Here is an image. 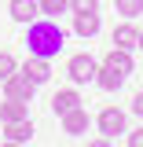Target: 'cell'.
I'll list each match as a JSON object with an SVG mask.
<instances>
[{
	"instance_id": "52a82bcc",
	"label": "cell",
	"mask_w": 143,
	"mask_h": 147,
	"mask_svg": "<svg viewBox=\"0 0 143 147\" xmlns=\"http://www.w3.org/2000/svg\"><path fill=\"white\" fill-rule=\"evenodd\" d=\"M4 140L11 144H30L33 140V121L22 118V121H4Z\"/></svg>"
},
{
	"instance_id": "5bb4252c",
	"label": "cell",
	"mask_w": 143,
	"mask_h": 147,
	"mask_svg": "<svg viewBox=\"0 0 143 147\" xmlns=\"http://www.w3.org/2000/svg\"><path fill=\"white\" fill-rule=\"evenodd\" d=\"M73 33H77V37H95V33H99V11L73 15Z\"/></svg>"
},
{
	"instance_id": "7a4b0ae2",
	"label": "cell",
	"mask_w": 143,
	"mask_h": 147,
	"mask_svg": "<svg viewBox=\"0 0 143 147\" xmlns=\"http://www.w3.org/2000/svg\"><path fill=\"white\" fill-rule=\"evenodd\" d=\"M95 70H99V63L92 59V55H70V63H66V77H70L73 85H92L95 81Z\"/></svg>"
},
{
	"instance_id": "9a60e30c",
	"label": "cell",
	"mask_w": 143,
	"mask_h": 147,
	"mask_svg": "<svg viewBox=\"0 0 143 147\" xmlns=\"http://www.w3.org/2000/svg\"><path fill=\"white\" fill-rule=\"evenodd\" d=\"M114 7H117V15H121V18L143 15V0H114Z\"/></svg>"
},
{
	"instance_id": "6da1fadb",
	"label": "cell",
	"mask_w": 143,
	"mask_h": 147,
	"mask_svg": "<svg viewBox=\"0 0 143 147\" xmlns=\"http://www.w3.org/2000/svg\"><path fill=\"white\" fill-rule=\"evenodd\" d=\"M26 52L37 55V59H48L52 63L55 55L62 52V44H66V33H62V26L59 22H52V18H37V22H30L26 26Z\"/></svg>"
},
{
	"instance_id": "9c48e42d",
	"label": "cell",
	"mask_w": 143,
	"mask_h": 147,
	"mask_svg": "<svg viewBox=\"0 0 143 147\" xmlns=\"http://www.w3.org/2000/svg\"><path fill=\"white\" fill-rule=\"evenodd\" d=\"M103 66H110V70H117V74H121V77H128L136 63H132V52H125V48H110L107 59H103Z\"/></svg>"
},
{
	"instance_id": "ba28073f",
	"label": "cell",
	"mask_w": 143,
	"mask_h": 147,
	"mask_svg": "<svg viewBox=\"0 0 143 147\" xmlns=\"http://www.w3.org/2000/svg\"><path fill=\"white\" fill-rule=\"evenodd\" d=\"M62 132H66V136L88 132V110H85V107H73L70 114H62Z\"/></svg>"
},
{
	"instance_id": "2e32d148",
	"label": "cell",
	"mask_w": 143,
	"mask_h": 147,
	"mask_svg": "<svg viewBox=\"0 0 143 147\" xmlns=\"http://www.w3.org/2000/svg\"><path fill=\"white\" fill-rule=\"evenodd\" d=\"M15 70H18V59H15L11 52H0V85H4Z\"/></svg>"
},
{
	"instance_id": "e0dca14e",
	"label": "cell",
	"mask_w": 143,
	"mask_h": 147,
	"mask_svg": "<svg viewBox=\"0 0 143 147\" xmlns=\"http://www.w3.org/2000/svg\"><path fill=\"white\" fill-rule=\"evenodd\" d=\"M62 11H70V0H40V15H62Z\"/></svg>"
},
{
	"instance_id": "30bf717a",
	"label": "cell",
	"mask_w": 143,
	"mask_h": 147,
	"mask_svg": "<svg viewBox=\"0 0 143 147\" xmlns=\"http://www.w3.org/2000/svg\"><path fill=\"white\" fill-rule=\"evenodd\" d=\"M136 40H140V30L132 26V18H125L121 26H114V48L132 52V48H136Z\"/></svg>"
},
{
	"instance_id": "8992f818",
	"label": "cell",
	"mask_w": 143,
	"mask_h": 147,
	"mask_svg": "<svg viewBox=\"0 0 143 147\" xmlns=\"http://www.w3.org/2000/svg\"><path fill=\"white\" fill-rule=\"evenodd\" d=\"M7 11H11V18H15V22L30 26V22H37V18H40V0H11V4H7Z\"/></svg>"
},
{
	"instance_id": "d6986e66",
	"label": "cell",
	"mask_w": 143,
	"mask_h": 147,
	"mask_svg": "<svg viewBox=\"0 0 143 147\" xmlns=\"http://www.w3.org/2000/svg\"><path fill=\"white\" fill-rule=\"evenodd\" d=\"M128 147H143V129H136V132H128Z\"/></svg>"
},
{
	"instance_id": "44dd1931",
	"label": "cell",
	"mask_w": 143,
	"mask_h": 147,
	"mask_svg": "<svg viewBox=\"0 0 143 147\" xmlns=\"http://www.w3.org/2000/svg\"><path fill=\"white\" fill-rule=\"evenodd\" d=\"M88 147H114V144H110L107 136H99V140H88Z\"/></svg>"
},
{
	"instance_id": "5b68a950",
	"label": "cell",
	"mask_w": 143,
	"mask_h": 147,
	"mask_svg": "<svg viewBox=\"0 0 143 147\" xmlns=\"http://www.w3.org/2000/svg\"><path fill=\"white\" fill-rule=\"evenodd\" d=\"M18 70L26 74V77L33 81L37 88H40L44 81H52V63H48V59H37V55H30V59H26V63L18 66Z\"/></svg>"
},
{
	"instance_id": "ffe728a7",
	"label": "cell",
	"mask_w": 143,
	"mask_h": 147,
	"mask_svg": "<svg viewBox=\"0 0 143 147\" xmlns=\"http://www.w3.org/2000/svg\"><path fill=\"white\" fill-rule=\"evenodd\" d=\"M132 114L143 118V92H136V99H132Z\"/></svg>"
},
{
	"instance_id": "ac0fdd59",
	"label": "cell",
	"mask_w": 143,
	"mask_h": 147,
	"mask_svg": "<svg viewBox=\"0 0 143 147\" xmlns=\"http://www.w3.org/2000/svg\"><path fill=\"white\" fill-rule=\"evenodd\" d=\"M73 15H88V11H99V0H70Z\"/></svg>"
},
{
	"instance_id": "3957f363",
	"label": "cell",
	"mask_w": 143,
	"mask_h": 147,
	"mask_svg": "<svg viewBox=\"0 0 143 147\" xmlns=\"http://www.w3.org/2000/svg\"><path fill=\"white\" fill-rule=\"evenodd\" d=\"M95 129H99V136H107V140H114V136L128 132V129H125V110L103 107V110H99V118H95Z\"/></svg>"
},
{
	"instance_id": "603a6c76",
	"label": "cell",
	"mask_w": 143,
	"mask_h": 147,
	"mask_svg": "<svg viewBox=\"0 0 143 147\" xmlns=\"http://www.w3.org/2000/svg\"><path fill=\"white\" fill-rule=\"evenodd\" d=\"M136 48H140V52H143V30H140V40H136Z\"/></svg>"
},
{
	"instance_id": "8fae6325",
	"label": "cell",
	"mask_w": 143,
	"mask_h": 147,
	"mask_svg": "<svg viewBox=\"0 0 143 147\" xmlns=\"http://www.w3.org/2000/svg\"><path fill=\"white\" fill-rule=\"evenodd\" d=\"M73 107H81V96H77V88H59L52 96V110L62 118V114H70Z\"/></svg>"
},
{
	"instance_id": "7c38bea8",
	"label": "cell",
	"mask_w": 143,
	"mask_h": 147,
	"mask_svg": "<svg viewBox=\"0 0 143 147\" xmlns=\"http://www.w3.org/2000/svg\"><path fill=\"white\" fill-rule=\"evenodd\" d=\"M22 118H30V103L7 96V99L0 103V121H22Z\"/></svg>"
},
{
	"instance_id": "277c9868",
	"label": "cell",
	"mask_w": 143,
	"mask_h": 147,
	"mask_svg": "<svg viewBox=\"0 0 143 147\" xmlns=\"http://www.w3.org/2000/svg\"><path fill=\"white\" fill-rule=\"evenodd\" d=\"M33 92H37V85H33L22 70H15L7 81H4V96H11V99H26V103H30V99H33Z\"/></svg>"
},
{
	"instance_id": "7402d4cb",
	"label": "cell",
	"mask_w": 143,
	"mask_h": 147,
	"mask_svg": "<svg viewBox=\"0 0 143 147\" xmlns=\"http://www.w3.org/2000/svg\"><path fill=\"white\" fill-rule=\"evenodd\" d=\"M0 147H26V144H11V140H4V144H0Z\"/></svg>"
},
{
	"instance_id": "4fadbf2b",
	"label": "cell",
	"mask_w": 143,
	"mask_h": 147,
	"mask_svg": "<svg viewBox=\"0 0 143 147\" xmlns=\"http://www.w3.org/2000/svg\"><path fill=\"white\" fill-rule=\"evenodd\" d=\"M125 81H128V77H121L117 70H110V66H103V63H99V70H95V85H99L103 92H117Z\"/></svg>"
}]
</instances>
